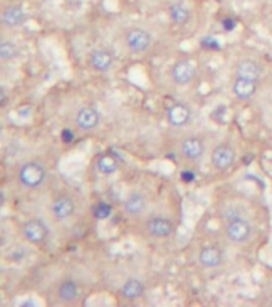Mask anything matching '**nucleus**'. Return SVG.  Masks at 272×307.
<instances>
[{
  "label": "nucleus",
  "instance_id": "obj_1",
  "mask_svg": "<svg viewBox=\"0 0 272 307\" xmlns=\"http://www.w3.org/2000/svg\"><path fill=\"white\" fill-rule=\"evenodd\" d=\"M224 234L229 242L240 245L252 239L253 226L237 208H229L224 213Z\"/></svg>",
  "mask_w": 272,
  "mask_h": 307
},
{
  "label": "nucleus",
  "instance_id": "obj_2",
  "mask_svg": "<svg viewBox=\"0 0 272 307\" xmlns=\"http://www.w3.org/2000/svg\"><path fill=\"white\" fill-rule=\"evenodd\" d=\"M18 183L24 189H39L46 181V168L37 160H28L19 165L16 173Z\"/></svg>",
  "mask_w": 272,
  "mask_h": 307
},
{
  "label": "nucleus",
  "instance_id": "obj_3",
  "mask_svg": "<svg viewBox=\"0 0 272 307\" xmlns=\"http://www.w3.org/2000/svg\"><path fill=\"white\" fill-rule=\"evenodd\" d=\"M21 234H22V237H24L29 243H32V245H42V243L46 242V239H48L50 229L45 224L43 219H40V218H31V219L24 221V224H22Z\"/></svg>",
  "mask_w": 272,
  "mask_h": 307
},
{
  "label": "nucleus",
  "instance_id": "obj_4",
  "mask_svg": "<svg viewBox=\"0 0 272 307\" xmlns=\"http://www.w3.org/2000/svg\"><path fill=\"white\" fill-rule=\"evenodd\" d=\"M175 222L165 215H154L146 221V231L154 239H167L175 232Z\"/></svg>",
  "mask_w": 272,
  "mask_h": 307
},
{
  "label": "nucleus",
  "instance_id": "obj_5",
  "mask_svg": "<svg viewBox=\"0 0 272 307\" xmlns=\"http://www.w3.org/2000/svg\"><path fill=\"white\" fill-rule=\"evenodd\" d=\"M80 291H82V288H80L79 280L67 275V277H64V278H61L60 282H58L55 294H56V298H58V301H60V302L70 304V302H74V301L79 299Z\"/></svg>",
  "mask_w": 272,
  "mask_h": 307
},
{
  "label": "nucleus",
  "instance_id": "obj_6",
  "mask_svg": "<svg viewBox=\"0 0 272 307\" xmlns=\"http://www.w3.org/2000/svg\"><path fill=\"white\" fill-rule=\"evenodd\" d=\"M125 43L133 53H144L152 45V35L143 28H133L125 34Z\"/></svg>",
  "mask_w": 272,
  "mask_h": 307
},
{
  "label": "nucleus",
  "instance_id": "obj_7",
  "mask_svg": "<svg viewBox=\"0 0 272 307\" xmlns=\"http://www.w3.org/2000/svg\"><path fill=\"white\" fill-rule=\"evenodd\" d=\"M50 211L56 221H66L76 213V200L69 194H60L52 200Z\"/></svg>",
  "mask_w": 272,
  "mask_h": 307
},
{
  "label": "nucleus",
  "instance_id": "obj_8",
  "mask_svg": "<svg viewBox=\"0 0 272 307\" xmlns=\"http://www.w3.org/2000/svg\"><path fill=\"white\" fill-rule=\"evenodd\" d=\"M235 162V150L229 144H218L210 154V163L215 170H229Z\"/></svg>",
  "mask_w": 272,
  "mask_h": 307
},
{
  "label": "nucleus",
  "instance_id": "obj_9",
  "mask_svg": "<svg viewBox=\"0 0 272 307\" xmlns=\"http://www.w3.org/2000/svg\"><path fill=\"white\" fill-rule=\"evenodd\" d=\"M180 152H181V157H184L189 162H199L200 159L204 157L205 154V143L204 139L200 136L191 135V136H186L181 144H180Z\"/></svg>",
  "mask_w": 272,
  "mask_h": 307
},
{
  "label": "nucleus",
  "instance_id": "obj_10",
  "mask_svg": "<svg viewBox=\"0 0 272 307\" xmlns=\"http://www.w3.org/2000/svg\"><path fill=\"white\" fill-rule=\"evenodd\" d=\"M101 122V112L94 106H84L76 114V125L82 132H91Z\"/></svg>",
  "mask_w": 272,
  "mask_h": 307
},
{
  "label": "nucleus",
  "instance_id": "obj_11",
  "mask_svg": "<svg viewBox=\"0 0 272 307\" xmlns=\"http://www.w3.org/2000/svg\"><path fill=\"white\" fill-rule=\"evenodd\" d=\"M170 75L176 85H187L195 75V66L191 60H178L173 63Z\"/></svg>",
  "mask_w": 272,
  "mask_h": 307
},
{
  "label": "nucleus",
  "instance_id": "obj_12",
  "mask_svg": "<svg viewBox=\"0 0 272 307\" xmlns=\"http://www.w3.org/2000/svg\"><path fill=\"white\" fill-rule=\"evenodd\" d=\"M197 261L204 269H216L224 261V253L221 248L215 245H205L200 248L197 254Z\"/></svg>",
  "mask_w": 272,
  "mask_h": 307
},
{
  "label": "nucleus",
  "instance_id": "obj_13",
  "mask_svg": "<svg viewBox=\"0 0 272 307\" xmlns=\"http://www.w3.org/2000/svg\"><path fill=\"white\" fill-rule=\"evenodd\" d=\"M167 120L171 126L181 128L191 120V109H189L184 103H180V101L170 103L167 108Z\"/></svg>",
  "mask_w": 272,
  "mask_h": 307
},
{
  "label": "nucleus",
  "instance_id": "obj_14",
  "mask_svg": "<svg viewBox=\"0 0 272 307\" xmlns=\"http://www.w3.org/2000/svg\"><path fill=\"white\" fill-rule=\"evenodd\" d=\"M114 53L108 48H94L88 56V63L96 72H108L114 66Z\"/></svg>",
  "mask_w": 272,
  "mask_h": 307
},
{
  "label": "nucleus",
  "instance_id": "obj_15",
  "mask_svg": "<svg viewBox=\"0 0 272 307\" xmlns=\"http://www.w3.org/2000/svg\"><path fill=\"white\" fill-rule=\"evenodd\" d=\"M147 208V198L141 191H132L123 202L125 213L130 216H139L143 215Z\"/></svg>",
  "mask_w": 272,
  "mask_h": 307
},
{
  "label": "nucleus",
  "instance_id": "obj_16",
  "mask_svg": "<svg viewBox=\"0 0 272 307\" xmlns=\"http://www.w3.org/2000/svg\"><path fill=\"white\" fill-rule=\"evenodd\" d=\"M28 21L26 11L21 5L10 4L2 10V22L7 28H19Z\"/></svg>",
  "mask_w": 272,
  "mask_h": 307
},
{
  "label": "nucleus",
  "instance_id": "obj_17",
  "mask_svg": "<svg viewBox=\"0 0 272 307\" xmlns=\"http://www.w3.org/2000/svg\"><path fill=\"white\" fill-rule=\"evenodd\" d=\"M144 293H146V285H144V282L138 277L127 278L123 282V285L120 287V296L128 301L139 299Z\"/></svg>",
  "mask_w": 272,
  "mask_h": 307
},
{
  "label": "nucleus",
  "instance_id": "obj_18",
  "mask_svg": "<svg viewBox=\"0 0 272 307\" xmlns=\"http://www.w3.org/2000/svg\"><path fill=\"white\" fill-rule=\"evenodd\" d=\"M261 75H263V67L255 60H243L235 66V75L234 77H242V79L259 82Z\"/></svg>",
  "mask_w": 272,
  "mask_h": 307
},
{
  "label": "nucleus",
  "instance_id": "obj_19",
  "mask_svg": "<svg viewBox=\"0 0 272 307\" xmlns=\"http://www.w3.org/2000/svg\"><path fill=\"white\" fill-rule=\"evenodd\" d=\"M258 90V82L255 80H248L242 77H234L232 82V93L235 94V98H239L242 101L250 99Z\"/></svg>",
  "mask_w": 272,
  "mask_h": 307
},
{
  "label": "nucleus",
  "instance_id": "obj_20",
  "mask_svg": "<svg viewBox=\"0 0 272 307\" xmlns=\"http://www.w3.org/2000/svg\"><path fill=\"white\" fill-rule=\"evenodd\" d=\"M168 16L175 24L183 26L191 19V11H189V8L183 2H175L168 8Z\"/></svg>",
  "mask_w": 272,
  "mask_h": 307
},
{
  "label": "nucleus",
  "instance_id": "obj_21",
  "mask_svg": "<svg viewBox=\"0 0 272 307\" xmlns=\"http://www.w3.org/2000/svg\"><path fill=\"white\" fill-rule=\"evenodd\" d=\"M96 168L101 174H112L119 170V162L111 154H101L96 159Z\"/></svg>",
  "mask_w": 272,
  "mask_h": 307
},
{
  "label": "nucleus",
  "instance_id": "obj_22",
  "mask_svg": "<svg viewBox=\"0 0 272 307\" xmlns=\"http://www.w3.org/2000/svg\"><path fill=\"white\" fill-rule=\"evenodd\" d=\"M19 55V50L15 42H10V40H2L0 42V58H2V61H11L18 58Z\"/></svg>",
  "mask_w": 272,
  "mask_h": 307
},
{
  "label": "nucleus",
  "instance_id": "obj_23",
  "mask_svg": "<svg viewBox=\"0 0 272 307\" xmlns=\"http://www.w3.org/2000/svg\"><path fill=\"white\" fill-rule=\"evenodd\" d=\"M111 215H112V207L108 202L100 200V202L94 203V207H93V216L96 218V219H100V221L108 219Z\"/></svg>",
  "mask_w": 272,
  "mask_h": 307
},
{
  "label": "nucleus",
  "instance_id": "obj_24",
  "mask_svg": "<svg viewBox=\"0 0 272 307\" xmlns=\"http://www.w3.org/2000/svg\"><path fill=\"white\" fill-rule=\"evenodd\" d=\"M202 46H205V48H219V43L216 42V39L213 37H204L202 39Z\"/></svg>",
  "mask_w": 272,
  "mask_h": 307
},
{
  "label": "nucleus",
  "instance_id": "obj_25",
  "mask_svg": "<svg viewBox=\"0 0 272 307\" xmlns=\"http://www.w3.org/2000/svg\"><path fill=\"white\" fill-rule=\"evenodd\" d=\"M61 139H63V143H66V144L72 143V141H74V133L70 132L69 128H64L63 132H61Z\"/></svg>",
  "mask_w": 272,
  "mask_h": 307
},
{
  "label": "nucleus",
  "instance_id": "obj_26",
  "mask_svg": "<svg viewBox=\"0 0 272 307\" xmlns=\"http://www.w3.org/2000/svg\"><path fill=\"white\" fill-rule=\"evenodd\" d=\"M221 24H222L224 31H232L235 28V19L234 18H224Z\"/></svg>",
  "mask_w": 272,
  "mask_h": 307
},
{
  "label": "nucleus",
  "instance_id": "obj_27",
  "mask_svg": "<svg viewBox=\"0 0 272 307\" xmlns=\"http://www.w3.org/2000/svg\"><path fill=\"white\" fill-rule=\"evenodd\" d=\"M181 180H183L184 183H191V181L195 180V173H194L192 170H184V171L181 173Z\"/></svg>",
  "mask_w": 272,
  "mask_h": 307
},
{
  "label": "nucleus",
  "instance_id": "obj_28",
  "mask_svg": "<svg viewBox=\"0 0 272 307\" xmlns=\"http://www.w3.org/2000/svg\"><path fill=\"white\" fill-rule=\"evenodd\" d=\"M0 94H2V106L7 104V93H5V88L0 90Z\"/></svg>",
  "mask_w": 272,
  "mask_h": 307
}]
</instances>
